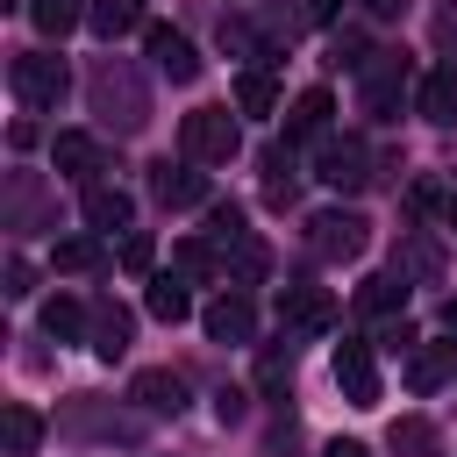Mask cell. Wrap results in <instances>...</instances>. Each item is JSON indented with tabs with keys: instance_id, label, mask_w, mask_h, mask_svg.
<instances>
[{
	"instance_id": "obj_11",
	"label": "cell",
	"mask_w": 457,
	"mask_h": 457,
	"mask_svg": "<svg viewBox=\"0 0 457 457\" xmlns=\"http://www.w3.org/2000/svg\"><path fill=\"white\" fill-rule=\"evenodd\" d=\"M150 193H157V207H214V200H207V171L186 164V157H179V164H171V157L150 164Z\"/></svg>"
},
{
	"instance_id": "obj_28",
	"label": "cell",
	"mask_w": 457,
	"mask_h": 457,
	"mask_svg": "<svg viewBox=\"0 0 457 457\" xmlns=\"http://www.w3.org/2000/svg\"><path fill=\"white\" fill-rule=\"evenodd\" d=\"M393 271H407V278H428V286H436V278H443V243H436V236H421V228H414V236H400V264H393Z\"/></svg>"
},
{
	"instance_id": "obj_12",
	"label": "cell",
	"mask_w": 457,
	"mask_h": 457,
	"mask_svg": "<svg viewBox=\"0 0 457 457\" xmlns=\"http://www.w3.org/2000/svg\"><path fill=\"white\" fill-rule=\"evenodd\" d=\"M200 328L214 336V343H250L257 336V307H250V293H214L207 307H200Z\"/></svg>"
},
{
	"instance_id": "obj_17",
	"label": "cell",
	"mask_w": 457,
	"mask_h": 457,
	"mask_svg": "<svg viewBox=\"0 0 457 457\" xmlns=\"http://www.w3.org/2000/svg\"><path fill=\"white\" fill-rule=\"evenodd\" d=\"M328 114H336L328 86H307V93L293 100V114H286V143H293V150H300V143H328Z\"/></svg>"
},
{
	"instance_id": "obj_2",
	"label": "cell",
	"mask_w": 457,
	"mask_h": 457,
	"mask_svg": "<svg viewBox=\"0 0 457 457\" xmlns=\"http://www.w3.org/2000/svg\"><path fill=\"white\" fill-rule=\"evenodd\" d=\"M179 150H186V164H228L243 150V129H236L228 107H193L179 121Z\"/></svg>"
},
{
	"instance_id": "obj_22",
	"label": "cell",
	"mask_w": 457,
	"mask_h": 457,
	"mask_svg": "<svg viewBox=\"0 0 457 457\" xmlns=\"http://www.w3.org/2000/svg\"><path fill=\"white\" fill-rule=\"evenodd\" d=\"M129 221H136V200H129L121 186H107V179L86 186V228H93V236H114V228H129Z\"/></svg>"
},
{
	"instance_id": "obj_5",
	"label": "cell",
	"mask_w": 457,
	"mask_h": 457,
	"mask_svg": "<svg viewBox=\"0 0 457 457\" xmlns=\"http://www.w3.org/2000/svg\"><path fill=\"white\" fill-rule=\"evenodd\" d=\"M407 57L400 50H378L364 71H357V93H364V114L371 121H400V100H407Z\"/></svg>"
},
{
	"instance_id": "obj_43",
	"label": "cell",
	"mask_w": 457,
	"mask_h": 457,
	"mask_svg": "<svg viewBox=\"0 0 457 457\" xmlns=\"http://www.w3.org/2000/svg\"><path fill=\"white\" fill-rule=\"evenodd\" d=\"M321 457H371V450H364V443H350V436H336V443H328Z\"/></svg>"
},
{
	"instance_id": "obj_24",
	"label": "cell",
	"mask_w": 457,
	"mask_h": 457,
	"mask_svg": "<svg viewBox=\"0 0 457 457\" xmlns=\"http://www.w3.org/2000/svg\"><path fill=\"white\" fill-rule=\"evenodd\" d=\"M43 336L50 343H93V307H79L71 293L43 300Z\"/></svg>"
},
{
	"instance_id": "obj_18",
	"label": "cell",
	"mask_w": 457,
	"mask_h": 457,
	"mask_svg": "<svg viewBox=\"0 0 457 457\" xmlns=\"http://www.w3.org/2000/svg\"><path fill=\"white\" fill-rule=\"evenodd\" d=\"M257 186H264V207H293V200H300V157H293V143H271V150H264Z\"/></svg>"
},
{
	"instance_id": "obj_25",
	"label": "cell",
	"mask_w": 457,
	"mask_h": 457,
	"mask_svg": "<svg viewBox=\"0 0 457 457\" xmlns=\"http://www.w3.org/2000/svg\"><path fill=\"white\" fill-rule=\"evenodd\" d=\"M129 336H136V314H129L121 300H100V307H93V350L114 364V357H129Z\"/></svg>"
},
{
	"instance_id": "obj_26",
	"label": "cell",
	"mask_w": 457,
	"mask_h": 457,
	"mask_svg": "<svg viewBox=\"0 0 457 457\" xmlns=\"http://www.w3.org/2000/svg\"><path fill=\"white\" fill-rule=\"evenodd\" d=\"M221 50H228V57H250V64H271V57H278V43H271L257 21H243V14L221 21Z\"/></svg>"
},
{
	"instance_id": "obj_32",
	"label": "cell",
	"mask_w": 457,
	"mask_h": 457,
	"mask_svg": "<svg viewBox=\"0 0 457 457\" xmlns=\"http://www.w3.org/2000/svg\"><path fill=\"white\" fill-rule=\"evenodd\" d=\"M207 243H214L221 257L250 243V228H243V207H236V200H214V207H207Z\"/></svg>"
},
{
	"instance_id": "obj_29",
	"label": "cell",
	"mask_w": 457,
	"mask_h": 457,
	"mask_svg": "<svg viewBox=\"0 0 457 457\" xmlns=\"http://www.w3.org/2000/svg\"><path fill=\"white\" fill-rule=\"evenodd\" d=\"M36 443H43V414H36V407H21V400H14V407H7V414H0V450H7V457H29V450H36Z\"/></svg>"
},
{
	"instance_id": "obj_9",
	"label": "cell",
	"mask_w": 457,
	"mask_h": 457,
	"mask_svg": "<svg viewBox=\"0 0 457 457\" xmlns=\"http://www.w3.org/2000/svg\"><path fill=\"white\" fill-rule=\"evenodd\" d=\"M57 436H93V443H136L143 428H136L129 414L100 407V400H71V407L57 414Z\"/></svg>"
},
{
	"instance_id": "obj_21",
	"label": "cell",
	"mask_w": 457,
	"mask_h": 457,
	"mask_svg": "<svg viewBox=\"0 0 457 457\" xmlns=\"http://www.w3.org/2000/svg\"><path fill=\"white\" fill-rule=\"evenodd\" d=\"M414 107H421V121H436V129H457V64H436V71H421V86H414Z\"/></svg>"
},
{
	"instance_id": "obj_37",
	"label": "cell",
	"mask_w": 457,
	"mask_h": 457,
	"mask_svg": "<svg viewBox=\"0 0 457 457\" xmlns=\"http://www.w3.org/2000/svg\"><path fill=\"white\" fill-rule=\"evenodd\" d=\"M436 207H450V193H443L436 179H414V186H407V214H436Z\"/></svg>"
},
{
	"instance_id": "obj_41",
	"label": "cell",
	"mask_w": 457,
	"mask_h": 457,
	"mask_svg": "<svg viewBox=\"0 0 457 457\" xmlns=\"http://www.w3.org/2000/svg\"><path fill=\"white\" fill-rule=\"evenodd\" d=\"M378 343H386V350H414L421 336H414V328H407V314H400V321H386V328H378Z\"/></svg>"
},
{
	"instance_id": "obj_35",
	"label": "cell",
	"mask_w": 457,
	"mask_h": 457,
	"mask_svg": "<svg viewBox=\"0 0 457 457\" xmlns=\"http://www.w3.org/2000/svg\"><path fill=\"white\" fill-rule=\"evenodd\" d=\"M179 271H193V278H214V271H221V250H214L207 236H193V243H179Z\"/></svg>"
},
{
	"instance_id": "obj_13",
	"label": "cell",
	"mask_w": 457,
	"mask_h": 457,
	"mask_svg": "<svg viewBox=\"0 0 457 457\" xmlns=\"http://www.w3.org/2000/svg\"><path fill=\"white\" fill-rule=\"evenodd\" d=\"M400 378H407V393H443V386H457V343H414L407 364H400Z\"/></svg>"
},
{
	"instance_id": "obj_15",
	"label": "cell",
	"mask_w": 457,
	"mask_h": 457,
	"mask_svg": "<svg viewBox=\"0 0 457 457\" xmlns=\"http://www.w3.org/2000/svg\"><path fill=\"white\" fill-rule=\"evenodd\" d=\"M293 371H300V343H293V336H278V343L257 350V393H264L271 407L293 400Z\"/></svg>"
},
{
	"instance_id": "obj_39",
	"label": "cell",
	"mask_w": 457,
	"mask_h": 457,
	"mask_svg": "<svg viewBox=\"0 0 457 457\" xmlns=\"http://www.w3.org/2000/svg\"><path fill=\"white\" fill-rule=\"evenodd\" d=\"M36 293V271H29V257H7V300H29Z\"/></svg>"
},
{
	"instance_id": "obj_4",
	"label": "cell",
	"mask_w": 457,
	"mask_h": 457,
	"mask_svg": "<svg viewBox=\"0 0 457 457\" xmlns=\"http://www.w3.org/2000/svg\"><path fill=\"white\" fill-rule=\"evenodd\" d=\"M364 243H371V221H364L357 207H321V214H307V250H314L321 264H350V257H364Z\"/></svg>"
},
{
	"instance_id": "obj_20",
	"label": "cell",
	"mask_w": 457,
	"mask_h": 457,
	"mask_svg": "<svg viewBox=\"0 0 457 457\" xmlns=\"http://www.w3.org/2000/svg\"><path fill=\"white\" fill-rule=\"evenodd\" d=\"M357 314L364 321H400L407 314V271H371L357 286Z\"/></svg>"
},
{
	"instance_id": "obj_27",
	"label": "cell",
	"mask_w": 457,
	"mask_h": 457,
	"mask_svg": "<svg viewBox=\"0 0 457 457\" xmlns=\"http://www.w3.org/2000/svg\"><path fill=\"white\" fill-rule=\"evenodd\" d=\"M386 450H393V457H443V436H436L421 414H400V421L386 428Z\"/></svg>"
},
{
	"instance_id": "obj_7",
	"label": "cell",
	"mask_w": 457,
	"mask_h": 457,
	"mask_svg": "<svg viewBox=\"0 0 457 457\" xmlns=\"http://www.w3.org/2000/svg\"><path fill=\"white\" fill-rule=\"evenodd\" d=\"M278 328L286 336H328L336 328V293L328 286H278Z\"/></svg>"
},
{
	"instance_id": "obj_6",
	"label": "cell",
	"mask_w": 457,
	"mask_h": 457,
	"mask_svg": "<svg viewBox=\"0 0 457 457\" xmlns=\"http://www.w3.org/2000/svg\"><path fill=\"white\" fill-rule=\"evenodd\" d=\"M314 179L336 186V193H364V186L378 179V157H371L357 136H328V143L314 150Z\"/></svg>"
},
{
	"instance_id": "obj_14",
	"label": "cell",
	"mask_w": 457,
	"mask_h": 457,
	"mask_svg": "<svg viewBox=\"0 0 457 457\" xmlns=\"http://www.w3.org/2000/svg\"><path fill=\"white\" fill-rule=\"evenodd\" d=\"M50 164H57L64 179H79V186H100V171H107V150H100V136H86V129H64V136L50 143Z\"/></svg>"
},
{
	"instance_id": "obj_1",
	"label": "cell",
	"mask_w": 457,
	"mask_h": 457,
	"mask_svg": "<svg viewBox=\"0 0 457 457\" xmlns=\"http://www.w3.org/2000/svg\"><path fill=\"white\" fill-rule=\"evenodd\" d=\"M86 107L100 114V129L136 136V129L150 121V86H143V71H136L129 57H93V71H86Z\"/></svg>"
},
{
	"instance_id": "obj_45",
	"label": "cell",
	"mask_w": 457,
	"mask_h": 457,
	"mask_svg": "<svg viewBox=\"0 0 457 457\" xmlns=\"http://www.w3.org/2000/svg\"><path fill=\"white\" fill-rule=\"evenodd\" d=\"M443 328H450V336H457V300H450V307H443Z\"/></svg>"
},
{
	"instance_id": "obj_34",
	"label": "cell",
	"mask_w": 457,
	"mask_h": 457,
	"mask_svg": "<svg viewBox=\"0 0 457 457\" xmlns=\"http://www.w3.org/2000/svg\"><path fill=\"white\" fill-rule=\"evenodd\" d=\"M29 21L57 43V36H71V29L86 21V7H79V0H29Z\"/></svg>"
},
{
	"instance_id": "obj_10",
	"label": "cell",
	"mask_w": 457,
	"mask_h": 457,
	"mask_svg": "<svg viewBox=\"0 0 457 457\" xmlns=\"http://www.w3.org/2000/svg\"><path fill=\"white\" fill-rule=\"evenodd\" d=\"M336 386H343L350 407H378V364H371V343L364 336L336 343Z\"/></svg>"
},
{
	"instance_id": "obj_16",
	"label": "cell",
	"mask_w": 457,
	"mask_h": 457,
	"mask_svg": "<svg viewBox=\"0 0 457 457\" xmlns=\"http://www.w3.org/2000/svg\"><path fill=\"white\" fill-rule=\"evenodd\" d=\"M129 400H136L143 414H186V378L164 371V364H150V371L129 378Z\"/></svg>"
},
{
	"instance_id": "obj_8",
	"label": "cell",
	"mask_w": 457,
	"mask_h": 457,
	"mask_svg": "<svg viewBox=\"0 0 457 457\" xmlns=\"http://www.w3.org/2000/svg\"><path fill=\"white\" fill-rule=\"evenodd\" d=\"M143 50H150V64H157L171 86H193V79H200V50H193V36H186V29L150 21V29H143Z\"/></svg>"
},
{
	"instance_id": "obj_30",
	"label": "cell",
	"mask_w": 457,
	"mask_h": 457,
	"mask_svg": "<svg viewBox=\"0 0 457 457\" xmlns=\"http://www.w3.org/2000/svg\"><path fill=\"white\" fill-rule=\"evenodd\" d=\"M236 114H278V79H271L264 64H250V71L236 79Z\"/></svg>"
},
{
	"instance_id": "obj_31",
	"label": "cell",
	"mask_w": 457,
	"mask_h": 457,
	"mask_svg": "<svg viewBox=\"0 0 457 457\" xmlns=\"http://www.w3.org/2000/svg\"><path fill=\"white\" fill-rule=\"evenodd\" d=\"M150 314H157V321H186V314H193L186 271H157V278H150Z\"/></svg>"
},
{
	"instance_id": "obj_38",
	"label": "cell",
	"mask_w": 457,
	"mask_h": 457,
	"mask_svg": "<svg viewBox=\"0 0 457 457\" xmlns=\"http://www.w3.org/2000/svg\"><path fill=\"white\" fill-rule=\"evenodd\" d=\"M428 36H436V50H443V57H457V0H443V7H436Z\"/></svg>"
},
{
	"instance_id": "obj_36",
	"label": "cell",
	"mask_w": 457,
	"mask_h": 457,
	"mask_svg": "<svg viewBox=\"0 0 457 457\" xmlns=\"http://www.w3.org/2000/svg\"><path fill=\"white\" fill-rule=\"evenodd\" d=\"M150 264H157V243H150L143 228H129V236H121V271H136V278H150Z\"/></svg>"
},
{
	"instance_id": "obj_42",
	"label": "cell",
	"mask_w": 457,
	"mask_h": 457,
	"mask_svg": "<svg viewBox=\"0 0 457 457\" xmlns=\"http://www.w3.org/2000/svg\"><path fill=\"white\" fill-rule=\"evenodd\" d=\"M407 7H414V0H364V14H371V21H400Z\"/></svg>"
},
{
	"instance_id": "obj_33",
	"label": "cell",
	"mask_w": 457,
	"mask_h": 457,
	"mask_svg": "<svg viewBox=\"0 0 457 457\" xmlns=\"http://www.w3.org/2000/svg\"><path fill=\"white\" fill-rule=\"evenodd\" d=\"M86 21L114 43V36H129V29H143V0H93L86 7Z\"/></svg>"
},
{
	"instance_id": "obj_23",
	"label": "cell",
	"mask_w": 457,
	"mask_h": 457,
	"mask_svg": "<svg viewBox=\"0 0 457 457\" xmlns=\"http://www.w3.org/2000/svg\"><path fill=\"white\" fill-rule=\"evenodd\" d=\"M50 264H57L64 278H93V271L107 264V243H100L93 228H79V236H57V250H50Z\"/></svg>"
},
{
	"instance_id": "obj_19",
	"label": "cell",
	"mask_w": 457,
	"mask_h": 457,
	"mask_svg": "<svg viewBox=\"0 0 457 457\" xmlns=\"http://www.w3.org/2000/svg\"><path fill=\"white\" fill-rule=\"evenodd\" d=\"M7 228H50V193L36 171H7Z\"/></svg>"
},
{
	"instance_id": "obj_40",
	"label": "cell",
	"mask_w": 457,
	"mask_h": 457,
	"mask_svg": "<svg viewBox=\"0 0 457 457\" xmlns=\"http://www.w3.org/2000/svg\"><path fill=\"white\" fill-rule=\"evenodd\" d=\"M214 414H221V428H228V421H243V414H250V400H243L236 386H221V393H214Z\"/></svg>"
},
{
	"instance_id": "obj_3",
	"label": "cell",
	"mask_w": 457,
	"mask_h": 457,
	"mask_svg": "<svg viewBox=\"0 0 457 457\" xmlns=\"http://www.w3.org/2000/svg\"><path fill=\"white\" fill-rule=\"evenodd\" d=\"M7 86H14V100H21V107L50 114V107L71 93V71H64V57H50V50H21V57L7 64Z\"/></svg>"
},
{
	"instance_id": "obj_44",
	"label": "cell",
	"mask_w": 457,
	"mask_h": 457,
	"mask_svg": "<svg viewBox=\"0 0 457 457\" xmlns=\"http://www.w3.org/2000/svg\"><path fill=\"white\" fill-rule=\"evenodd\" d=\"M307 14H314V21H336V14H343V0H307Z\"/></svg>"
},
{
	"instance_id": "obj_46",
	"label": "cell",
	"mask_w": 457,
	"mask_h": 457,
	"mask_svg": "<svg viewBox=\"0 0 457 457\" xmlns=\"http://www.w3.org/2000/svg\"><path fill=\"white\" fill-rule=\"evenodd\" d=\"M443 221H450V228H457V193H450V207H443Z\"/></svg>"
}]
</instances>
